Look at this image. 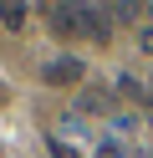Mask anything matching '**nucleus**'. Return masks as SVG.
I'll return each mask as SVG.
<instances>
[{
    "label": "nucleus",
    "instance_id": "f257e3e1",
    "mask_svg": "<svg viewBox=\"0 0 153 158\" xmlns=\"http://www.w3.org/2000/svg\"><path fill=\"white\" fill-rule=\"evenodd\" d=\"M41 82H46V87H71V82H82V61H77V56H56L51 66H41Z\"/></svg>",
    "mask_w": 153,
    "mask_h": 158
},
{
    "label": "nucleus",
    "instance_id": "f03ea898",
    "mask_svg": "<svg viewBox=\"0 0 153 158\" xmlns=\"http://www.w3.org/2000/svg\"><path fill=\"white\" fill-rule=\"evenodd\" d=\"M77 31H92L102 41L107 36V10H97V5H77Z\"/></svg>",
    "mask_w": 153,
    "mask_h": 158
},
{
    "label": "nucleus",
    "instance_id": "7ed1b4c3",
    "mask_svg": "<svg viewBox=\"0 0 153 158\" xmlns=\"http://www.w3.org/2000/svg\"><path fill=\"white\" fill-rule=\"evenodd\" d=\"M46 21H51V31H77V5H46Z\"/></svg>",
    "mask_w": 153,
    "mask_h": 158
},
{
    "label": "nucleus",
    "instance_id": "20e7f679",
    "mask_svg": "<svg viewBox=\"0 0 153 158\" xmlns=\"http://www.w3.org/2000/svg\"><path fill=\"white\" fill-rule=\"evenodd\" d=\"M20 21H26V5H15V0L0 5V26H5V31H20Z\"/></svg>",
    "mask_w": 153,
    "mask_h": 158
},
{
    "label": "nucleus",
    "instance_id": "39448f33",
    "mask_svg": "<svg viewBox=\"0 0 153 158\" xmlns=\"http://www.w3.org/2000/svg\"><path fill=\"white\" fill-rule=\"evenodd\" d=\"M46 148H51V158H82V153H77V143H66V138H51Z\"/></svg>",
    "mask_w": 153,
    "mask_h": 158
},
{
    "label": "nucleus",
    "instance_id": "423d86ee",
    "mask_svg": "<svg viewBox=\"0 0 153 158\" xmlns=\"http://www.w3.org/2000/svg\"><path fill=\"white\" fill-rule=\"evenodd\" d=\"M97 158H122V148H112V143H102V148H97Z\"/></svg>",
    "mask_w": 153,
    "mask_h": 158
},
{
    "label": "nucleus",
    "instance_id": "0eeeda50",
    "mask_svg": "<svg viewBox=\"0 0 153 158\" xmlns=\"http://www.w3.org/2000/svg\"><path fill=\"white\" fill-rule=\"evenodd\" d=\"M143 51H153V31H143Z\"/></svg>",
    "mask_w": 153,
    "mask_h": 158
}]
</instances>
